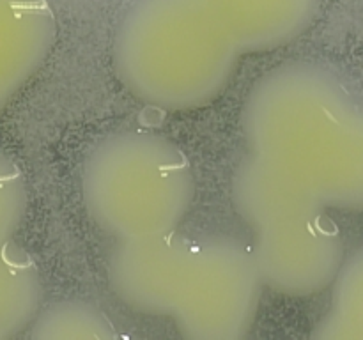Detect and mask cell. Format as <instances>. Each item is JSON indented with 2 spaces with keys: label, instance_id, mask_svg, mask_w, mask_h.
I'll list each match as a JSON object with an SVG mask.
<instances>
[{
  "label": "cell",
  "instance_id": "6da1fadb",
  "mask_svg": "<svg viewBox=\"0 0 363 340\" xmlns=\"http://www.w3.org/2000/svg\"><path fill=\"white\" fill-rule=\"evenodd\" d=\"M360 266L362 271H358L357 283H358V301H357V314H358V329L363 333V261Z\"/></svg>",
  "mask_w": 363,
  "mask_h": 340
}]
</instances>
